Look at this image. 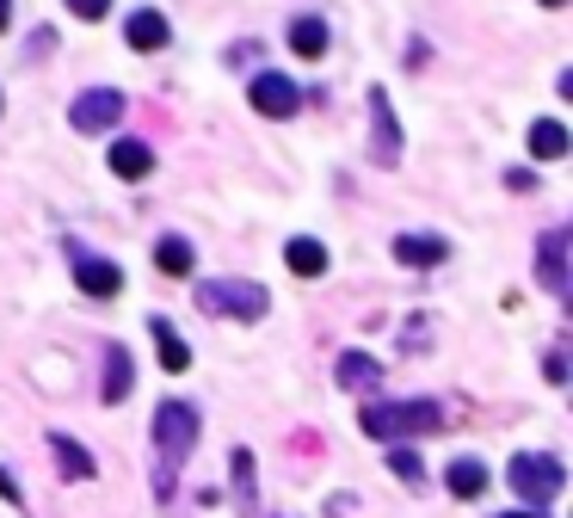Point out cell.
<instances>
[{
	"mask_svg": "<svg viewBox=\"0 0 573 518\" xmlns=\"http://www.w3.org/2000/svg\"><path fill=\"white\" fill-rule=\"evenodd\" d=\"M438 401H370L365 414H358V426L377 438V445H407V438H419V432L438 426Z\"/></svg>",
	"mask_w": 573,
	"mask_h": 518,
	"instance_id": "cell-1",
	"label": "cell"
},
{
	"mask_svg": "<svg viewBox=\"0 0 573 518\" xmlns=\"http://www.w3.org/2000/svg\"><path fill=\"white\" fill-rule=\"evenodd\" d=\"M505 482L518 494L524 506H556L561 487H568V469H561L556 450H518L512 463H505Z\"/></svg>",
	"mask_w": 573,
	"mask_h": 518,
	"instance_id": "cell-2",
	"label": "cell"
},
{
	"mask_svg": "<svg viewBox=\"0 0 573 518\" xmlns=\"http://www.w3.org/2000/svg\"><path fill=\"white\" fill-rule=\"evenodd\" d=\"M198 309L204 315H241V321H260L272 309V296L253 284V278H204L198 284Z\"/></svg>",
	"mask_w": 573,
	"mask_h": 518,
	"instance_id": "cell-3",
	"label": "cell"
},
{
	"mask_svg": "<svg viewBox=\"0 0 573 518\" xmlns=\"http://www.w3.org/2000/svg\"><path fill=\"white\" fill-rule=\"evenodd\" d=\"M191 445H198V408H186V401H160V408H155V450H160V463H167V469L186 463Z\"/></svg>",
	"mask_w": 573,
	"mask_h": 518,
	"instance_id": "cell-4",
	"label": "cell"
},
{
	"mask_svg": "<svg viewBox=\"0 0 573 518\" xmlns=\"http://www.w3.org/2000/svg\"><path fill=\"white\" fill-rule=\"evenodd\" d=\"M118 118H123V93H118V86H87V93L69 105V123L81 130V137H93V130H111Z\"/></svg>",
	"mask_w": 573,
	"mask_h": 518,
	"instance_id": "cell-5",
	"label": "cell"
},
{
	"mask_svg": "<svg viewBox=\"0 0 573 518\" xmlns=\"http://www.w3.org/2000/svg\"><path fill=\"white\" fill-rule=\"evenodd\" d=\"M247 99H253V111H260V118H296V105H302V93H296V81H290V74L265 69V74H253V86H247Z\"/></svg>",
	"mask_w": 573,
	"mask_h": 518,
	"instance_id": "cell-6",
	"label": "cell"
},
{
	"mask_svg": "<svg viewBox=\"0 0 573 518\" xmlns=\"http://www.w3.org/2000/svg\"><path fill=\"white\" fill-rule=\"evenodd\" d=\"M370 155H377V167H395L401 161V123H395V105H389V93L382 86H370Z\"/></svg>",
	"mask_w": 573,
	"mask_h": 518,
	"instance_id": "cell-7",
	"label": "cell"
},
{
	"mask_svg": "<svg viewBox=\"0 0 573 518\" xmlns=\"http://www.w3.org/2000/svg\"><path fill=\"white\" fill-rule=\"evenodd\" d=\"M74 284H81V296H118L123 291V266H111V259L81 254V247H74Z\"/></svg>",
	"mask_w": 573,
	"mask_h": 518,
	"instance_id": "cell-8",
	"label": "cell"
},
{
	"mask_svg": "<svg viewBox=\"0 0 573 518\" xmlns=\"http://www.w3.org/2000/svg\"><path fill=\"white\" fill-rule=\"evenodd\" d=\"M167 19L155 13V7H136V13L123 19V44H130V50H142V56H155V50H167Z\"/></svg>",
	"mask_w": 573,
	"mask_h": 518,
	"instance_id": "cell-9",
	"label": "cell"
},
{
	"mask_svg": "<svg viewBox=\"0 0 573 518\" xmlns=\"http://www.w3.org/2000/svg\"><path fill=\"white\" fill-rule=\"evenodd\" d=\"M105 161H111V173H118V179H148V173H155V149H148V142H136V137H118Z\"/></svg>",
	"mask_w": 573,
	"mask_h": 518,
	"instance_id": "cell-10",
	"label": "cell"
},
{
	"mask_svg": "<svg viewBox=\"0 0 573 518\" xmlns=\"http://www.w3.org/2000/svg\"><path fill=\"white\" fill-rule=\"evenodd\" d=\"M333 377H339V389H377L382 382V364L370 358V352H339V364H333Z\"/></svg>",
	"mask_w": 573,
	"mask_h": 518,
	"instance_id": "cell-11",
	"label": "cell"
},
{
	"mask_svg": "<svg viewBox=\"0 0 573 518\" xmlns=\"http://www.w3.org/2000/svg\"><path fill=\"white\" fill-rule=\"evenodd\" d=\"M444 487H451L456 501H481L487 494V463L481 457H456V463L444 469Z\"/></svg>",
	"mask_w": 573,
	"mask_h": 518,
	"instance_id": "cell-12",
	"label": "cell"
},
{
	"mask_svg": "<svg viewBox=\"0 0 573 518\" xmlns=\"http://www.w3.org/2000/svg\"><path fill=\"white\" fill-rule=\"evenodd\" d=\"M290 50L302 56V62H321V56H327V19L321 13H302L290 25Z\"/></svg>",
	"mask_w": 573,
	"mask_h": 518,
	"instance_id": "cell-13",
	"label": "cell"
},
{
	"mask_svg": "<svg viewBox=\"0 0 573 518\" xmlns=\"http://www.w3.org/2000/svg\"><path fill=\"white\" fill-rule=\"evenodd\" d=\"M561 254H568V235L549 228V235H542V254H537V272H542V284H549L556 296H568V266H561Z\"/></svg>",
	"mask_w": 573,
	"mask_h": 518,
	"instance_id": "cell-14",
	"label": "cell"
},
{
	"mask_svg": "<svg viewBox=\"0 0 573 518\" xmlns=\"http://www.w3.org/2000/svg\"><path fill=\"white\" fill-rule=\"evenodd\" d=\"M130 382H136L130 352H123V345H105V389H99V401H123L130 396Z\"/></svg>",
	"mask_w": 573,
	"mask_h": 518,
	"instance_id": "cell-15",
	"label": "cell"
},
{
	"mask_svg": "<svg viewBox=\"0 0 573 518\" xmlns=\"http://www.w3.org/2000/svg\"><path fill=\"white\" fill-rule=\"evenodd\" d=\"M50 450H56V475H62V482H87L93 475V457L74 445L69 432H50Z\"/></svg>",
	"mask_w": 573,
	"mask_h": 518,
	"instance_id": "cell-16",
	"label": "cell"
},
{
	"mask_svg": "<svg viewBox=\"0 0 573 518\" xmlns=\"http://www.w3.org/2000/svg\"><path fill=\"white\" fill-rule=\"evenodd\" d=\"M284 259H290L296 278H321V272H327V247L314 242V235H296V242L284 247Z\"/></svg>",
	"mask_w": 573,
	"mask_h": 518,
	"instance_id": "cell-17",
	"label": "cell"
},
{
	"mask_svg": "<svg viewBox=\"0 0 573 518\" xmlns=\"http://www.w3.org/2000/svg\"><path fill=\"white\" fill-rule=\"evenodd\" d=\"M444 254H451V247L438 242V235H395V259L401 266H438Z\"/></svg>",
	"mask_w": 573,
	"mask_h": 518,
	"instance_id": "cell-18",
	"label": "cell"
},
{
	"mask_svg": "<svg viewBox=\"0 0 573 518\" xmlns=\"http://www.w3.org/2000/svg\"><path fill=\"white\" fill-rule=\"evenodd\" d=\"M148 333L160 340V364H167V370H191V345L174 333V321H167V315H155V321H148Z\"/></svg>",
	"mask_w": 573,
	"mask_h": 518,
	"instance_id": "cell-19",
	"label": "cell"
},
{
	"mask_svg": "<svg viewBox=\"0 0 573 518\" xmlns=\"http://www.w3.org/2000/svg\"><path fill=\"white\" fill-rule=\"evenodd\" d=\"M530 155H537V161H561V155H568V130H561L556 118H537V123H530Z\"/></svg>",
	"mask_w": 573,
	"mask_h": 518,
	"instance_id": "cell-20",
	"label": "cell"
},
{
	"mask_svg": "<svg viewBox=\"0 0 573 518\" xmlns=\"http://www.w3.org/2000/svg\"><path fill=\"white\" fill-rule=\"evenodd\" d=\"M155 266L167 278H186L191 272V242H186V235H160V242H155Z\"/></svg>",
	"mask_w": 573,
	"mask_h": 518,
	"instance_id": "cell-21",
	"label": "cell"
},
{
	"mask_svg": "<svg viewBox=\"0 0 573 518\" xmlns=\"http://www.w3.org/2000/svg\"><path fill=\"white\" fill-rule=\"evenodd\" d=\"M389 469H395L407 487H419V494H426V482H432V475H426V463H419V450H407V445H389Z\"/></svg>",
	"mask_w": 573,
	"mask_h": 518,
	"instance_id": "cell-22",
	"label": "cell"
},
{
	"mask_svg": "<svg viewBox=\"0 0 573 518\" xmlns=\"http://www.w3.org/2000/svg\"><path fill=\"white\" fill-rule=\"evenodd\" d=\"M62 7H69L74 19H105L111 13V0H62Z\"/></svg>",
	"mask_w": 573,
	"mask_h": 518,
	"instance_id": "cell-23",
	"label": "cell"
},
{
	"mask_svg": "<svg viewBox=\"0 0 573 518\" xmlns=\"http://www.w3.org/2000/svg\"><path fill=\"white\" fill-rule=\"evenodd\" d=\"M505 186H512V191H530V186H537V173H524V167H512V173H505Z\"/></svg>",
	"mask_w": 573,
	"mask_h": 518,
	"instance_id": "cell-24",
	"label": "cell"
},
{
	"mask_svg": "<svg viewBox=\"0 0 573 518\" xmlns=\"http://www.w3.org/2000/svg\"><path fill=\"white\" fill-rule=\"evenodd\" d=\"M0 494H7V501L19 506V487H13V475H7V469H0Z\"/></svg>",
	"mask_w": 573,
	"mask_h": 518,
	"instance_id": "cell-25",
	"label": "cell"
},
{
	"mask_svg": "<svg viewBox=\"0 0 573 518\" xmlns=\"http://www.w3.org/2000/svg\"><path fill=\"white\" fill-rule=\"evenodd\" d=\"M500 518H542L537 506H518V513H500Z\"/></svg>",
	"mask_w": 573,
	"mask_h": 518,
	"instance_id": "cell-26",
	"label": "cell"
},
{
	"mask_svg": "<svg viewBox=\"0 0 573 518\" xmlns=\"http://www.w3.org/2000/svg\"><path fill=\"white\" fill-rule=\"evenodd\" d=\"M7 25H13V7H7V0H0V32H7Z\"/></svg>",
	"mask_w": 573,
	"mask_h": 518,
	"instance_id": "cell-27",
	"label": "cell"
},
{
	"mask_svg": "<svg viewBox=\"0 0 573 518\" xmlns=\"http://www.w3.org/2000/svg\"><path fill=\"white\" fill-rule=\"evenodd\" d=\"M542 7H568V0H542Z\"/></svg>",
	"mask_w": 573,
	"mask_h": 518,
	"instance_id": "cell-28",
	"label": "cell"
}]
</instances>
